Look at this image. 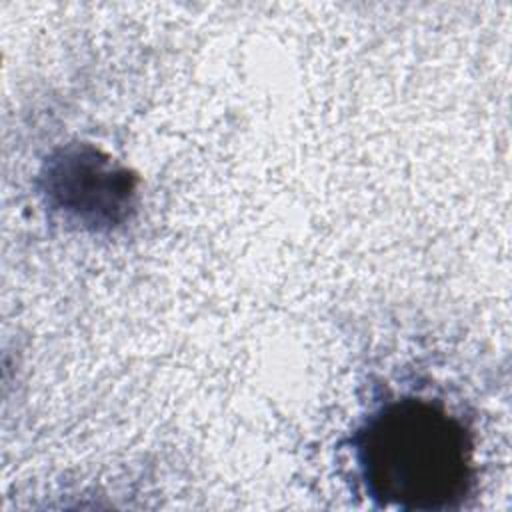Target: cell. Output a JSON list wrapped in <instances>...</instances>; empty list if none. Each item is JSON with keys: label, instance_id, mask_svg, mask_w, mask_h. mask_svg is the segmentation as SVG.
<instances>
[{"label": "cell", "instance_id": "7a4b0ae2", "mask_svg": "<svg viewBox=\"0 0 512 512\" xmlns=\"http://www.w3.org/2000/svg\"><path fill=\"white\" fill-rule=\"evenodd\" d=\"M42 178L46 202L92 228L118 222L134 194L128 170L112 166L92 146L58 152L48 160Z\"/></svg>", "mask_w": 512, "mask_h": 512}, {"label": "cell", "instance_id": "6da1fadb", "mask_svg": "<svg viewBox=\"0 0 512 512\" xmlns=\"http://www.w3.org/2000/svg\"><path fill=\"white\" fill-rule=\"evenodd\" d=\"M360 482L378 506L460 508L474 486V440L442 404L402 396L376 408L352 436Z\"/></svg>", "mask_w": 512, "mask_h": 512}]
</instances>
